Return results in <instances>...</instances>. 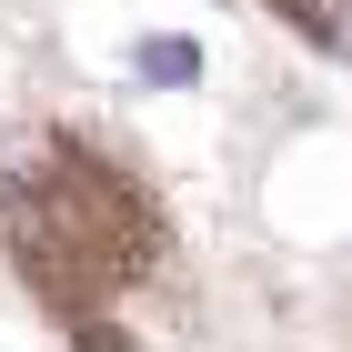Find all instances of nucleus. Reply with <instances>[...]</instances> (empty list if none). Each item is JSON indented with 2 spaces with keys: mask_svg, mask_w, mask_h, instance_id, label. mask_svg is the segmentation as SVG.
<instances>
[{
  "mask_svg": "<svg viewBox=\"0 0 352 352\" xmlns=\"http://www.w3.org/2000/svg\"><path fill=\"white\" fill-rule=\"evenodd\" d=\"M141 71H151V81H191L201 60H191V41H182V30H162V41H141Z\"/></svg>",
  "mask_w": 352,
  "mask_h": 352,
  "instance_id": "obj_1",
  "label": "nucleus"
}]
</instances>
